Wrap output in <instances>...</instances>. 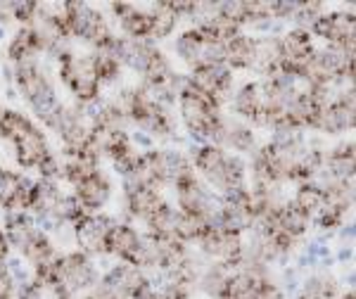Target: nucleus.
Masks as SVG:
<instances>
[{"label": "nucleus", "instance_id": "obj_1", "mask_svg": "<svg viewBox=\"0 0 356 299\" xmlns=\"http://www.w3.org/2000/svg\"><path fill=\"white\" fill-rule=\"evenodd\" d=\"M15 83L19 88L22 97L31 105V109L36 112V117L41 119L45 126L50 129H60V122H62V114H65V105L60 102V97L53 90L50 86L48 76L45 72L38 65V60H31V62H19L15 65Z\"/></svg>", "mask_w": 356, "mask_h": 299}, {"label": "nucleus", "instance_id": "obj_2", "mask_svg": "<svg viewBox=\"0 0 356 299\" xmlns=\"http://www.w3.org/2000/svg\"><path fill=\"white\" fill-rule=\"evenodd\" d=\"M193 152H195L193 169H197L207 178L211 191L223 195L228 191H235V188H245L247 166L240 157L228 154L219 145H200Z\"/></svg>", "mask_w": 356, "mask_h": 299}, {"label": "nucleus", "instance_id": "obj_3", "mask_svg": "<svg viewBox=\"0 0 356 299\" xmlns=\"http://www.w3.org/2000/svg\"><path fill=\"white\" fill-rule=\"evenodd\" d=\"M60 60V79L62 83L76 95L79 105H90L100 95V81L95 76L93 55H76L69 48L57 53Z\"/></svg>", "mask_w": 356, "mask_h": 299}, {"label": "nucleus", "instance_id": "obj_4", "mask_svg": "<svg viewBox=\"0 0 356 299\" xmlns=\"http://www.w3.org/2000/svg\"><path fill=\"white\" fill-rule=\"evenodd\" d=\"M60 10L69 36H76L90 43L93 50H100L112 38V29L107 26L102 13L88 8L86 3H65Z\"/></svg>", "mask_w": 356, "mask_h": 299}, {"label": "nucleus", "instance_id": "obj_5", "mask_svg": "<svg viewBox=\"0 0 356 299\" xmlns=\"http://www.w3.org/2000/svg\"><path fill=\"white\" fill-rule=\"evenodd\" d=\"M309 33L328 41V45L342 48L347 55H354V43H356L354 13H323L312 24V31Z\"/></svg>", "mask_w": 356, "mask_h": 299}, {"label": "nucleus", "instance_id": "obj_6", "mask_svg": "<svg viewBox=\"0 0 356 299\" xmlns=\"http://www.w3.org/2000/svg\"><path fill=\"white\" fill-rule=\"evenodd\" d=\"M100 285L114 292L119 299H147L152 292L150 280L143 275L140 268L131 266V264H119V266H114L112 271L100 280Z\"/></svg>", "mask_w": 356, "mask_h": 299}, {"label": "nucleus", "instance_id": "obj_7", "mask_svg": "<svg viewBox=\"0 0 356 299\" xmlns=\"http://www.w3.org/2000/svg\"><path fill=\"white\" fill-rule=\"evenodd\" d=\"M197 245L202 254L214 259V264L228 266L231 271H238L240 264H243V235H231L211 228Z\"/></svg>", "mask_w": 356, "mask_h": 299}, {"label": "nucleus", "instance_id": "obj_8", "mask_svg": "<svg viewBox=\"0 0 356 299\" xmlns=\"http://www.w3.org/2000/svg\"><path fill=\"white\" fill-rule=\"evenodd\" d=\"M114 218L105 216V214H83L74 223V238L83 252V254H105V240L107 233L112 231L114 226Z\"/></svg>", "mask_w": 356, "mask_h": 299}, {"label": "nucleus", "instance_id": "obj_9", "mask_svg": "<svg viewBox=\"0 0 356 299\" xmlns=\"http://www.w3.org/2000/svg\"><path fill=\"white\" fill-rule=\"evenodd\" d=\"M354 124H356L354 88H349L321 109L316 129H321L328 136H335V134H342V131H354Z\"/></svg>", "mask_w": 356, "mask_h": 299}, {"label": "nucleus", "instance_id": "obj_10", "mask_svg": "<svg viewBox=\"0 0 356 299\" xmlns=\"http://www.w3.org/2000/svg\"><path fill=\"white\" fill-rule=\"evenodd\" d=\"M97 268L95 264L90 261L88 254L83 252H72V254H65V266H62V278L60 285L65 287L69 295H76V292H86L90 287L97 285Z\"/></svg>", "mask_w": 356, "mask_h": 299}, {"label": "nucleus", "instance_id": "obj_11", "mask_svg": "<svg viewBox=\"0 0 356 299\" xmlns=\"http://www.w3.org/2000/svg\"><path fill=\"white\" fill-rule=\"evenodd\" d=\"M74 197L81 204L86 214H95L102 207L110 202L112 197V183L102 171H95L93 176H88L79 186H74Z\"/></svg>", "mask_w": 356, "mask_h": 299}, {"label": "nucleus", "instance_id": "obj_12", "mask_svg": "<svg viewBox=\"0 0 356 299\" xmlns=\"http://www.w3.org/2000/svg\"><path fill=\"white\" fill-rule=\"evenodd\" d=\"M140 245H143V235L134 226H129V223H114L105 240V254L119 257L122 264H131L134 266Z\"/></svg>", "mask_w": 356, "mask_h": 299}, {"label": "nucleus", "instance_id": "obj_13", "mask_svg": "<svg viewBox=\"0 0 356 299\" xmlns=\"http://www.w3.org/2000/svg\"><path fill=\"white\" fill-rule=\"evenodd\" d=\"M15 145V157H17V164L24 166H38L43 162L45 157L50 154V147H48V138L38 126H29V129L22 134L17 140L13 143Z\"/></svg>", "mask_w": 356, "mask_h": 299}, {"label": "nucleus", "instance_id": "obj_14", "mask_svg": "<svg viewBox=\"0 0 356 299\" xmlns=\"http://www.w3.org/2000/svg\"><path fill=\"white\" fill-rule=\"evenodd\" d=\"M100 157L95 152H90L88 147L81 150V152H67L65 150V159L60 162L62 174L60 178H65L72 186H79L81 181H86L88 176H93L95 171H100Z\"/></svg>", "mask_w": 356, "mask_h": 299}, {"label": "nucleus", "instance_id": "obj_15", "mask_svg": "<svg viewBox=\"0 0 356 299\" xmlns=\"http://www.w3.org/2000/svg\"><path fill=\"white\" fill-rule=\"evenodd\" d=\"M157 50L159 48L152 41H131V38L119 36L117 57L122 65L131 67L138 74H143L147 69V65L152 62V57L157 55Z\"/></svg>", "mask_w": 356, "mask_h": 299}, {"label": "nucleus", "instance_id": "obj_16", "mask_svg": "<svg viewBox=\"0 0 356 299\" xmlns=\"http://www.w3.org/2000/svg\"><path fill=\"white\" fill-rule=\"evenodd\" d=\"M193 171V164L176 150H154V174L159 186L162 183H176L181 176Z\"/></svg>", "mask_w": 356, "mask_h": 299}, {"label": "nucleus", "instance_id": "obj_17", "mask_svg": "<svg viewBox=\"0 0 356 299\" xmlns=\"http://www.w3.org/2000/svg\"><path fill=\"white\" fill-rule=\"evenodd\" d=\"M43 53L41 43H38V36L31 26H19L15 31L13 41L8 43V60L13 65H19V62H31L38 60V55Z\"/></svg>", "mask_w": 356, "mask_h": 299}, {"label": "nucleus", "instance_id": "obj_18", "mask_svg": "<svg viewBox=\"0 0 356 299\" xmlns=\"http://www.w3.org/2000/svg\"><path fill=\"white\" fill-rule=\"evenodd\" d=\"M65 197L55 181H33V193H31V207L29 211H33L36 216H50L55 211V207L60 204V200Z\"/></svg>", "mask_w": 356, "mask_h": 299}, {"label": "nucleus", "instance_id": "obj_19", "mask_svg": "<svg viewBox=\"0 0 356 299\" xmlns=\"http://www.w3.org/2000/svg\"><path fill=\"white\" fill-rule=\"evenodd\" d=\"M164 204L162 195H159V188L157 186H143L134 191L131 195H126V207H129L131 216H138V218H150L159 207Z\"/></svg>", "mask_w": 356, "mask_h": 299}, {"label": "nucleus", "instance_id": "obj_20", "mask_svg": "<svg viewBox=\"0 0 356 299\" xmlns=\"http://www.w3.org/2000/svg\"><path fill=\"white\" fill-rule=\"evenodd\" d=\"M226 67L231 69H252L254 67V38L252 36H240L231 38L226 45Z\"/></svg>", "mask_w": 356, "mask_h": 299}, {"label": "nucleus", "instance_id": "obj_21", "mask_svg": "<svg viewBox=\"0 0 356 299\" xmlns=\"http://www.w3.org/2000/svg\"><path fill=\"white\" fill-rule=\"evenodd\" d=\"M309 221H312V216L304 214V211L292 202V200H288V202L278 209V231L290 235L292 240L302 238V235L307 233Z\"/></svg>", "mask_w": 356, "mask_h": 299}, {"label": "nucleus", "instance_id": "obj_22", "mask_svg": "<svg viewBox=\"0 0 356 299\" xmlns=\"http://www.w3.org/2000/svg\"><path fill=\"white\" fill-rule=\"evenodd\" d=\"M233 102V112L238 117H243L245 122H252V117L257 114V109L261 107V97H259V83L250 81L243 88H238L231 97Z\"/></svg>", "mask_w": 356, "mask_h": 299}, {"label": "nucleus", "instance_id": "obj_23", "mask_svg": "<svg viewBox=\"0 0 356 299\" xmlns=\"http://www.w3.org/2000/svg\"><path fill=\"white\" fill-rule=\"evenodd\" d=\"M292 202L300 207L304 214L316 216L321 207L325 204V191L318 186V181L302 183V186H297V193H295V197H292Z\"/></svg>", "mask_w": 356, "mask_h": 299}, {"label": "nucleus", "instance_id": "obj_24", "mask_svg": "<svg viewBox=\"0 0 356 299\" xmlns=\"http://www.w3.org/2000/svg\"><path fill=\"white\" fill-rule=\"evenodd\" d=\"M119 22H122L124 38H131V41H150V31H152L150 13L134 8L124 19H119Z\"/></svg>", "mask_w": 356, "mask_h": 299}, {"label": "nucleus", "instance_id": "obj_25", "mask_svg": "<svg viewBox=\"0 0 356 299\" xmlns=\"http://www.w3.org/2000/svg\"><path fill=\"white\" fill-rule=\"evenodd\" d=\"M150 22H152L150 38H166L176 29L178 15L174 13L171 3H154L150 10Z\"/></svg>", "mask_w": 356, "mask_h": 299}, {"label": "nucleus", "instance_id": "obj_26", "mask_svg": "<svg viewBox=\"0 0 356 299\" xmlns=\"http://www.w3.org/2000/svg\"><path fill=\"white\" fill-rule=\"evenodd\" d=\"M231 273H233L231 268L223 266V264H211L204 273H200V278H197L200 290H202L204 295H209L211 299H219L223 287H226L228 275H231Z\"/></svg>", "mask_w": 356, "mask_h": 299}, {"label": "nucleus", "instance_id": "obj_27", "mask_svg": "<svg viewBox=\"0 0 356 299\" xmlns=\"http://www.w3.org/2000/svg\"><path fill=\"white\" fill-rule=\"evenodd\" d=\"M53 252H55V247H53L50 238L41 231V228H33V233L29 235L26 245L22 247V257L29 259L33 266H36V264H41V261H45V259L53 254Z\"/></svg>", "mask_w": 356, "mask_h": 299}, {"label": "nucleus", "instance_id": "obj_28", "mask_svg": "<svg viewBox=\"0 0 356 299\" xmlns=\"http://www.w3.org/2000/svg\"><path fill=\"white\" fill-rule=\"evenodd\" d=\"M223 145L233 147L235 152H254V134H252V129H250V126H245V124L226 122Z\"/></svg>", "mask_w": 356, "mask_h": 299}, {"label": "nucleus", "instance_id": "obj_29", "mask_svg": "<svg viewBox=\"0 0 356 299\" xmlns=\"http://www.w3.org/2000/svg\"><path fill=\"white\" fill-rule=\"evenodd\" d=\"M29 126H31V122L22 112H17V109H3L0 112V138L3 140L15 143Z\"/></svg>", "mask_w": 356, "mask_h": 299}, {"label": "nucleus", "instance_id": "obj_30", "mask_svg": "<svg viewBox=\"0 0 356 299\" xmlns=\"http://www.w3.org/2000/svg\"><path fill=\"white\" fill-rule=\"evenodd\" d=\"M93 55V65H95V76L97 81L102 83H114L119 79V74H122V62L117 60L114 55L105 53V50H95Z\"/></svg>", "mask_w": 356, "mask_h": 299}, {"label": "nucleus", "instance_id": "obj_31", "mask_svg": "<svg viewBox=\"0 0 356 299\" xmlns=\"http://www.w3.org/2000/svg\"><path fill=\"white\" fill-rule=\"evenodd\" d=\"M340 290H337V283L332 278H325V275H314L304 283V299H337Z\"/></svg>", "mask_w": 356, "mask_h": 299}, {"label": "nucleus", "instance_id": "obj_32", "mask_svg": "<svg viewBox=\"0 0 356 299\" xmlns=\"http://www.w3.org/2000/svg\"><path fill=\"white\" fill-rule=\"evenodd\" d=\"M3 8L8 10L10 19H15L19 26H31L33 19H36L38 8H41V5L26 0V3H8V5H3Z\"/></svg>", "mask_w": 356, "mask_h": 299}, {"label": "nucleus", "instance_id": "obj_33", "mask_svg": "<svg viewBox=\"0 0 356 299\" xmlns=\"http://www.w3.org/2000/svg\"><path fill=\"white\" fill-rule=\"evenodd\" d=\"M243 5L247 15V24H257V22L271 19L273 17V3H266V0H252V3H243Z\"/></svg>", "mask_w": 356, "mask_h": 299}, {"label": "nucleus", "instance_id": "obj_34", "mask_svg": "<svg viewBox=\"0 0 356 299\" xmlns=\"http://www.w3.org/2000/svg\"><path fill=\"white\" fill-rule=\"evenodd\" d=\"M321 15H323V3H300V10H297L292 19L300 24L297 29H312V24Z\"/></svg>", "mask_w": 356, "mask_h": 299}, {"label": "nucleus", "instance_id": "obj_35", "mask_svg": "<svg viewBox=\"0 0 356 299\" xmlns=\"http://www.w3.org/2000/svg\"><path fill=\"white\" fill-rule=\"evenodd\" d=\"M36 169H38V174H41V178H45V181H57L60 174H62L60 159H57L53 152H50L48 157H45L43 162L36 166Z\"/></svg>", "mask_w": 356, "mask_h": 299}, {"label": "nucleus", "instance_id": "obj_36", "mask_svg": "<svg viewBox=\"0 0 356 299\" xmlns=\"http://www.w3.org/2000/svg\"><path fill=\"white\" fill-rule=\"evenodd\" d=\"M15 278L10 273L8 264L0 261V299H13L15 297Z\"/></svg>", "mask_w": 356, "mask_h": 299}, {"label": "nucleus", "instance_id": "obj_37", "mask_svg": "<svg viewBox=\"0 0 356 299\" xmlns=\"http://www.w3.org/2000/svg\"><path fill=\"white\" fill-rule=\"evenodd\" d=\"M8 254H10V243H8V238H5L3 228H0V261H5Z\"/></svg>", "mask_w": 356, "mask_h": 299}, {"label": "nucleus", "instance_id": "obj_38", "mask_svg": "<svg viewBox=\"0 0 356 299\" xmlns=\"http://www.w3.org/2000/svg\"><path fill=\"white\" fill-rule=\"evenodd\" d=\"M337 299H354V292L349 290V292H344V295H337Z\"/></svg>", "mask_w": 356, "mask_h": 299}]
</instances>
